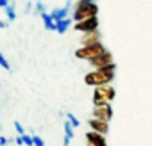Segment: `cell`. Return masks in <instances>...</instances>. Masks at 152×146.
<instances>
[{"label":"cell","instance_id":"cell-18","mask_svg":"<svg viewBox=\"0 0 152 146\" xmlns=\"http://www.w3.org/2000/svg\"><path fill=\"white\" fill-rule=\"evenodd\" d=\"M34 11H36L38 14H41V13H45V4L41 2V0H36V4H34Z\"/></svg>","mask_w":152,"mask_h":146},{"label":"cell","instance_id":"cell-2","mask_svg":"<svg viewBox=\"0 0 152 146\" xmlns=\"http://www.w3.org/2000/svg\"><path fill=\"white\" fill-rule=\"evenodd\" d=\"M116 96V89L113 84H106V86H97L93 89V105H106L111 103Z\"/></svg>","mask_w":152,"mask_h":146},{"label":"cell","instance_id":"cell-22","mask_svg":"<svg viewBox=\"0 0 152 146\" xmlns=\"http://www.w3.org/2000/svg\"><path fill=\"white\" fill-rule=\"evenodd\" d=\"M88 2H95V0H75L73 6H79V4H88Z\"/></svg>","mask_w":152,"mask_h":146},{"label":"cell","instance_id":"cell-15","mask_svg":"<svg viewBox=\"0 0 152 146\" xmlns=\"http://www.w3.org/2000/svg\"><path fill=\"white\" fill-rule=\"evenodd\" d=\"M66 121H68L73 128H79V126H81V121L77 119V116L72 114V112H68V114H66Z\"/></svg>","mask_w":152,"mask_h":146},{"label":"cell","instance_id":"cell-14","mask_svg":"<svg viewBox=\"0 0 152 146\" xmlns=\"http://www.w3.org/2000/svg\"><path fill=\"white\" fill-rule=\"evenodd\" d=\"M4 11H6V18H7V23L16 20V4H15V2H9V6H7Z\"/></svg>","mask_w":152,"mask_h":146},{"label":"cell","instance_id":"cell-1","mask_svg":"<svg viewBox=\"0 0 152 146\" xmlns=\"http://www.w3.org/2000/svg\"><path fill=\"white\" fill-rule=\"evenodd\" d=\"M115 73H116V64H109L106 68L100 69H91L84 75V84L90 87H97V86H106V84H113L115 80Z\"/></svg>","mask_w":152,"mask_h":146},{"label":"cell","instance_id":"cell-8","mask_svg":"<svg viewBox=\"0 0 152 146\" xmlns=\"http://www.w3.org/2000/svg\"><path fill=\"white\" fill-rule=\"evenodd\" d=\"M99 41H102V32H100L99 29H97V30H90V32H84V34H81V39H79L81 46L93 45V43H99Z\"/></svg>","mask_w":152,"mask_h":146},{"label":"cell","instance_id":"cell-16","mask_svg":"<svg viewBox=\"0 0 152 146\" xmlns=\"http://www.w3.org/2000/svg\"><path fill=\"white\" fill-rule=\"evenodd\" d=\"M0 68H4L6 71H9V69H11V64H9V61L6 59V55H4L2 52H0Z\"/></svg>","mask_w":152,"mask_h":146},{"label":"cell","instance_id":"cell-27","mask_svg":"<svg viewBox=\"0 0 152 146\" xmlns=\"http://www.w3.org/2000/svg\"><path fill=\"white\" fill-rule=\"evenodd\" d=\"M32 11V2H27L25 4V13H31Z\"/></svg>","mask_w":152,"mask_h":146},{"label":"cell","instance_id":"cell-7","mask_svg":"<svg viewBox=\"0 0 152 146\" xmlns=\"http://www.w3.org/2000/svg\"><path fill=\"white\" fill-rule=\"evenodd\" d=\"M99 25H100L99 16H93V18H88V20H83V22H75L73 23V30L84 34V32H90V30H97Z\"/></svg>","mask_w":152,"mask_h":146},{"label":"cell","instance_id":"cell-21","mask_svg":"<svg viewBox=\"0 0 152 146\" xmlns=\"http://www.w3.org/2000/svg\"><path fill=\"white\" fill-rule=\"evenodd\" d=\"M32 141H34V146H45V142L39 135H32Z\"/></svg>","mask_w":152,"mask_h":146},{"label":"cell","instance_id":"cell-4","mask_svg":"<svg viewBox=\"0 0 152 146\" xmlns=\"http://www.w3.org/2000/svg\"><path fill=\"white\" fill-rule=\"evenodd\" d=\"M104 50H106V46L102 45V41H99V43H93V45L79 46L77 50H75V57H77V59H83V61H90L91 57L102 53Z\"/></svg>","mask_w":152,"mask_h":146},{"label":"cell","instance_id":"cell-3","mask_svg":"<svg viewBox=\"0 0 152 146\" xmlns=\"http://www.w3.org/2000/svg\"><path fill=\"white\" fill-rule=\"evenodd\" d=\"M99 14V6L95 2H88V4H79V6H73V13H72V20L75 22H83L88 18H93Z\"/></svg>","mask_w":152,"mask_h":146},{"label":"cell","instance_id":"cell-20","mask_svg":"<svg viewBox=\"0 0 152 146\" xmlns=\"http://www.w3.org/2000/svg\"><path fill=\"white\" fill-rule=\"evenodd\" d=\"M15 130H16L18 135H23V134H25V130H23V126H22L20 121H15Z\"/></svg>","mask_w":152,"mask_h":146},{"label":"cell","instance_id":"cell-6","mask_svg":"<svg viewBox=\"0 0 152 146\" xmlns=\"http://www.w3.org/2000/svg\"><path fill=\"white\" fill-rule=\"evenodd\" d=\"M91 118H97V119H102V121H111L113 119V107L111 103H106V105H93L91 109Z\"/></svg>","mask_w":152,"mask_h":146},{"label":"cell","instance_id":"cell-28","mask_svg":"<svg viewBox=\"0 0 152 146\" xmlns=\"http://www.w3.org/2000/svg\"><path fill=\"white\" fill-rule=\"evenodd\" d=\"M7 27V22H4V20H0V29H6Z\"/></svg>","mask_w":152,"mask_h":146},{"label":"cell","instance_id":"cell-30","mask_svg":"<svg viewBox=\"0 0 152 146\" xmlns=\"http://www.w3.org/2000/svg\"><path fill=\"white\" fill-rule=\"evenodd\" d=\"M9 2H11V0H9Z\"/></svg>","mask_w":152,"mask_h":146},{"label":"cell","instance_id":"cell-11","mask_svg":"<svg viewBox=\"0 0 152 146\" xmlns=\"http://www.w3.org/2000/svg\"><path fill=\"white\" fill-rule=\"evenodd\" d=\"M50 16H52L54 22H61V20H64V18L70 16V7H68V6H64V7H56V9L50 11Z\"/></svg>","mask_w":152,"mask_h":146},{"label":"cell","instance_id":"cell-5","mask_svg":"<svg viewBox=\"0 0 152 146\" xmlns=\"http://www.w3.org/2000/svg\"><path fill=\"white\" fill-rule=\"evenodd\" d=\"M113 62H115V59H113V53H111L109 50H104L102 53H99V55H95V57H91V59L88 61V64H90L93 69L106 68V66H109V64H113Z\"/></svg>","mask_w":152,"mask_h":146},{"label":"cell","instance_id":"cell-9","mask_svg":"<svg viewBox=\"0 0 152 146\" xmlns=\"http://www.w3.org/2000/svg\"><path fill=\"white\" fill-rule=\"evenodd\" d=\"M86 123H88L90 130L99 132V134H102V135H106V134L109 132V123H107V121H102V119H97V118H90Z\"/></svg>","mask_w":152,"mask_h":146},{"label":"cell","instance_id":"cell-29","mask_svg":"<svg viewBox=\"0 0 152 146\" xmlns=\"http://www.w3.org/2000/svg\"><path fill=\"white\" fill-rule=\"evenodd\" d=\"M86 146H99V144H93V142H88L86 141Z\"/></svg>","mask_w":152,"mask_h":146},{"label":"cell","instance_id":"cell-26","mask_svg":"<svg viewBox=\"0 0 152 146\" xmlns=\"http://www.w3.org/2000/svg\"><path fill=\"white\" fill-rule=\"evenodd\" d=\"M0 146H7V137L0 135Z\"/></svg>","mask_w":152,"mask_h":146},{"label":"cell","instance_id":"cell-10","mask_svg":"<svg viewBox=\"0 0 152 146\" xmlns=\"http://www.w3.org/2000/svg\"><path fill=\"white\" fill-rule=\"evenodd\" d=\"M84 137H86L88 142H93V144H99V146H107V142H106V135H102V134H99V132L88 130Z\"/></svg>","mask_w":152,"mask_h":146},{"label":"cell","instance_id":"cell-25","mask_svg":"<svg viewBox=\"0 0 152 146\" xmlns=\"http://www.w3.org/2000/svg\"><path fill=\"white\" fill-rule=\"evenodd\" d=\"M70 142H72V139L64 135V137H63V146H70Z\"/></svg>","mask_w":152,"mask_h":146},{"label":"cell","instance_id":"cell-17","mask_svg":"<svg viewBox=\"0 0 152 146\" xmlns=\"http://www.w3.org/2000/svg\"><path fill=\"white\" fill-rule=\"evenodd\" d=\"M63 128H64V135L70 137V139H73V135H75V134H73V126H72L68 121H64V126H63Z\"/></svg>","mask_w":152,"mask_h":146},{"label":"cell","instance_id":"cell-24","mask_svg":"<svg viewBox=\"0 0 152 146\" xmlns=\"http://www.w3.org/2000/svg\"><path fill=\"white\" fill-rule=\"evenodd\" d=\"M9 6V0H0V9H6Z\"/></svg>","mask_w":152,"mask_h":146},{"label":"cell","instance_id":"cell-23","mask_svg":"<svg viewBox=\"0 0 152 146\" xmlns=\"http://www.w3.org/2000/svg\"><path fill=\"white\" fill-rule=\"evenodd\" d=\"M15 144H16V146H23V139H22V135H18V137L15 139Z\"/></svg>","mask_w":152,"mask_h":146},{"label":"cell","instance_id":"cell-12","mask_svg":"<svg viewBox=\"0 0 152 146\" xmlns=\"http://www.w3.org/2000/svg\"><path fill=\"white\" fill-rule=\"evenodd\" d=\"M72 18L68 16V18H64V20H61V22H56V30H57V34H64L70 27H72Z\"/></svg>","mask_w":152,"mask_h":146},{"label":"cell","instance_id":"cell-13","mask_svg":"<svg viewBox=\"0 0 152 146\" xmlns=\"http://www.w3.org/2000/svg\"><path fill=\"white\" fill-rule=\"evenodd\" d=\"M41 16V20H43V25H45V29L47 30H56V22L52 20V16H50V13H41L39 14Z\"/></svg>","mask_w":152,"mask_h":146},{"label":"cell","instance_id":"cell-19","mask_svg":"<svg viewBox=\"0 0 152 146\" xmlns=\"http://www.w3.org/2000/svg\"><path fill=\"white\" fill-rule=\"evenodd\" d=\"M22 139H23V146H34L32 135H27V134H23V135H22Z\"/></svg>","mask_w":152,"mask_h":146}]
</instances>
